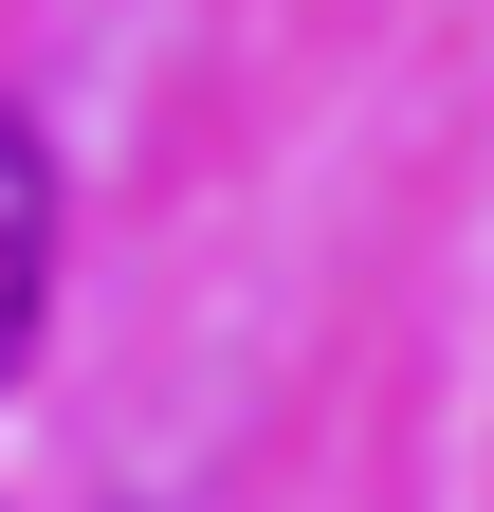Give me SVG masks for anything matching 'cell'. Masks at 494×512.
Returning a JSON list of instances; mask_svg holds the SVG:
<instances>
[{
    "mask_svg": "<svg viewBox=\"0 0 494 512\" xmlns=\"http://www.w3.org/2000/svg\"><path fill=\"white\" fill-rule=\"evenodd\" d=\"M37 311H55V147L37 110H0V384L37 366Z\"/></svg>",
    "mask_w": 494,
    "mask_h": 512,
    "instance_id": "obj_1",
    "label": "cell"
}]
</instances>
